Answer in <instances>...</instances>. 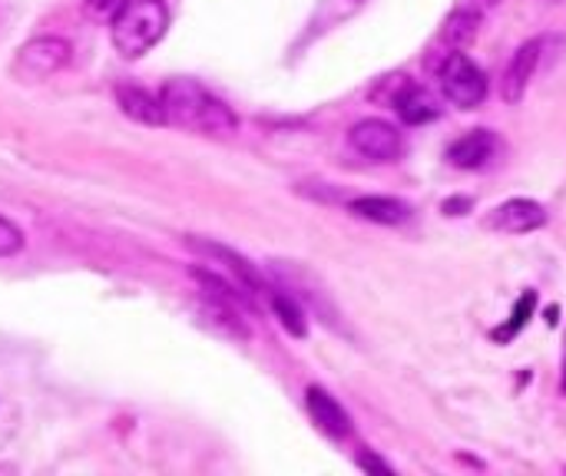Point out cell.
Wrapping results in <instances>:
<instances>
[{"label": "cell", "mask_w": 566, "mask_h": 476, "mask_svg": "<svg viewBox=\"0 0 566 476\" xmlns=\"http://www.w3.org/2000/svg\"><path fill=\"white\" fill-rule=\"evenodd\" d=\"M159 99H163L166 126L192 129V133H202V136H216V139L235 136V129H239L235 113L216 93H209L196 80H182L179 76V80L163 83Z\"/></svg>", "instance_id": "1"}, {"label": "cell", "mask_w": 566, "mask_h": 476, "mask_svg": "<svg viewBox=\"0 0 566 476\" xmlns=\"http://www.w3.org/2000/svg\"><path fill=\"white\" fill-rule=\"evenodd\" d=\"M169 27V10L163 0H126L109 20V40L119 56L136 60L149 53Z\"/></svg>", "instance_id": "2"}, {"label": "cell", "mask_w": 566, "mask_h": 476, "mask_svg": "<svg viewBox=\"0 0 566 476\" xmlns=\"http://www.w3.org/2000/svg\"><path fill=\"white\" fill-rule=\"evenodd\" d=\"M66 63H70V43L63 36H33L17 50L10 63V76L20 83H43L56 76Z\"/></svg>", "instance_id": "3"}, {"label": "cell", "mask_w": 566, "mask_h": 476, "mask_svg": "<svg viewBox=\"0 0 566 476\" xmlns=\"http://www.w3.org/2000/svg\"><path fill=\"white\" fill-rule=\"evenodd\" d=\"M272 275L282 288H289L302 305H308L325 325H332L335 331H345L342 325V311L335 308L328 288L305 268V265H289V262H272Z\"/></svg>", "instance_id": "4"}, {"label": "cell", "mask_w": 566, "mask_h": 476, "mask_svg": "<svg viewBox=\"0 0 566 476\" xmlns=\"http://www.w3.org/2000/svg\"><path fill=\"white\" fill-rule=\"evenodd\" d=\"M438 80H441V93L461 109H478L488 99V73L468 53H454L438 70Z\"/></svg>", "instance_id": "5"}, {"label": "cell", "mask_w": 566, "mask_h": 476, "mask_svg": "<svg viewBox=\"0 0 566 476\" xmlns=\"http://www.w3.org/2000/svg\"><path fill=\"white\" fill-rule=\"evenodd\" d=\"M557 43V36L544 33V36H534L527 43L517 46V53L511 56L507 70H504V80H501V96L504 103L517 106L524 96H527V86L531 80L544 70V60L551 56V46Z\"/></svg>", "instance_id": "6"}, {"label": "cell", "mask_w": 566, "mask_h": 476, "mask_svg": "<svg viewBox=\"0 0 566 476\" xmlns=\"http://www.w3.org/2000/svg\"><path fill=\"white\" fill-rule=\"evenodd\" d=\"M478 27H481V13L464 10V7H454V10L444 17V23H441L438 36L431 40L428 56H424V66H428L431 73H438V70H441L454 53H464V50L474 43Z\"/></svg>", "instance_id": "7"}, {"label": "cell", "mask_w": 566, "mask_h": 476, "mask_svg": "<svg viewBox=\"0 0 566 476\" xmlns=\"http://www.w3.org/2000/svg\"><path fill=\"white\" fill-rule=\"evenodd\" d=\"M348 142H352V149H355L358 156H365V159H371V162H395V159L401 156V146H405L401 133H398L391 123L375 119V116L358 119V123L348 129Z\"/></svg>", "instance_id": "8"}, {"label": "cell", "mask_w": 566, "mask_h": 476, "mask_svg": "<svg viewBox=\"0 0 566 476\" xmlns=\"http://www.w3.org/2000/svg\"><path fill=\"white\" fill-rule=\"evenodd\" d=\"M385 99L391 103V109H395V113L401 116V123H408V126H424V123H431V119L441 116V99H438L428 86H421V83H415V80L395 76L391 89H385Z\"/></svg>", "instance_id": "9"}, {"label": "cell", "mask_w": 566, "mask_h": 476, "mask_svg": "<svg viewBox=\"0 0 566 476\" xmlns=\"http://www.w3.org/2000/svg\"><path fill=\"white\" fill-rule=\"evenodd\" d=\"M186 245L192 248V252H199V255H206V258H212V262H219V265H226V272L252 295V298H259V295H265L269 292V282L259 275V268L249 262V258H242L235 248H229V245H219V242H206V239H196V235H189L186 239Z\"/></svg>", "instance_id": "10"}, {"label": "cell", "mask_w": 566, "mask_h": 476, "mask_svg": "<svg viewBox=\"0 0 566 476\" xmlns=\"http://www.w3.org/2000/svg\"><path fill=\"white\" fill-rule=\"evenodd\" d=\"M547 225V209L534 199H511L488 215V229L501 235H527Z\"/></svg>", "instance_id": "11"}, {"label": "cell", "mask_w": 566, "mask_h": 476, "mask_svg": "<svg viewBox=\"0 0 566 476\" xmlns=\"http://www.w3.org/2000/svg\"><path fill=\"white\" fill-rule=\"evenodd\" d=\"M501 139L494 129H471L448 146V162L454 169H484L497 159Z\"/></svg>", "instance_id": "12"}, {"label": "cell", "mask_w": 566, "mask_h": 476, "mask_svg": "<svg viewBox=\"0 0 566 476\" xmlns=\"http://www.w3.org/2000/svg\"><path fill=\"white\" fill-rule=\"evenodd\" d=\"M305 408H308L312 424H315L325 437H332V441H345V437L352 434V421H348L345 408H342V404H338L325 388L312 384V388L305 391Z\"/></svg>", "instance_id": "13"}, {"label": "cell", "mask_w": 566, "mask_h": 476, "mask_svg": "<svg viewBox=\"0 0 566 476\" xmlns=\"http://www.w3.org/2000/svg\"><path fill=\"white\" fill-rule=\"evenodd\" d=\"M348 212L365 222H375V225H405L415 209L395 195H361V199L348 202Z\"/></svg>", "instance_id": "14"}, {"label": "cell", "mask_w": 566, "mask_h": 476, "mask_svg": "<svg viewBox=\"0 0 566 476\" xmlns=\"http://www.w3.org/2000/svg\"><path fill=\"white\" fill-rule=\"evenodd\" d=\"M116 103H119V109L129 119H136L143 126H166L163 99L153 89H143V86H116Z\"/></svg>", "instance_id": "15"}, {"label": "cell", "mask_w": 566, "mask_h": 476, "mask_svg": "<svg viewBox=\"0 0 566 476\" xmlns=\"http://www.w3.org/2000/svg\"><path fill=\"white\" fill-rule=\"evenodd\" d=\"M269 305H272V311H275V318H279V325L292 335V338H305L308 335V321H305V305L289 292V288H282L279 282L275 285H269Z\"/></svg>", "instance_id": "16"}, {"label": "cell", "mask_w": 566, "mask_h": 476, "mask_svg": "<svg viewBox=\"0 0 566 476\" xmlns=\"http://www.w3.org/2000/svg\"><path fill=\"white\" fill-rule=\"evenodd\" d=\"M534 311H537V295H534V292H524V295H521V302L514 305L511 318H507L501 328H494V331H491V338H494L497 345H507L511 338H517V335L527 328V321L534 318Z\"/></svg>", "instance_id": "17"}, {"label": "cell", "mask_w": 566, "mask_h": 476, "mask_svg": "<svg viewBox=\"0 0 566 476\" xmlns=\"http://www.w3.org/2000/svg\"><path fill=\"white\" fill-rule=\"evenodd\" d=\"M361 7H365V0H322V7H318L312 27H315V30H332L335 23L352 20Z\"/></svg>", "instance_id": "18"}, {"label": "cell", "mask_w": 566, "mask_h": 476, "mask_svg": "<svg viewBox=\"0 0 566 476\" xmlns=\"http://www.w3.org/2000/svg\"><path fill=\"white\" fill-rule=\"evenodd\" d=\"M20 248H23V232H20L10 219L0 215V258L17 255Z\"/></svg>", "instance_id": "19"}, {"label": "cell", "mask_w": 566, "mask_h": 476, "mask_svg": "<svg viewBox=\"0 0 566 476\" xmlns=\"http://www.w3.org/2000/svg\"><path fill=\"white\" fill-rule=\"evenodd\" d=\"M126 0H83V13L90 17V20H113L116 13H119V7H123Z\"/></svg>", "instance_id": "20"}, {"label": "cell", "mask_w": 566, "mask_h": 476, "mask_svg": "<svg viewBox=\"0 0 566 476\" xmlns=\"http://www.w3.org/2000/svg\"><path fill=\"white\" fill-rule=\"evenodd\" d=\"M358 467H361V470H368V474H395V467H391V464L378 461V457H375V454H368V451H361V454H358Z\"/></svg>", "instance_id": "21"}, {"label": "cell", "mask_w": 566, "mask_h": 476, "mask_svg": "<svg viewBox=\"0 0 566 476\" xmlns=\"http://www.w3.org/2000/svg\"><path fill=\"white\" fill-rule=\"evenodd\" d=\"M471 205H474V199H468V195H461V199H448V202H444V215H468V212H471Z\"/></svg>", "instance_id": "22"}, {"label": "cell", "mask_w": 566, "mask_h": 476, "mask_svg": "<svg viewBox=\"0 0 566 476\" xmlns=\"http://www.w3.org/2000/svg\"><path fill=\"white\" fill-rule=\"evenodd\" d=\"M497 3H501V0H458L454 7H464V10H474V13H481V17H484V13H488V10H494Z\"/></svg>", "instance_id": "23"}, {"label": "cell", "mask_w": 566, "mask_h": 476, "mask_svg": "<svg viewBox=\"0 0 566 476\" xmlns=\"http://www.w3.org/2000/svg\"><path fill=\"white\" fill-rule=\"evenodd\" d=\"M564 391H566V338H564Z\"/></svg>", "instance_id": "24"}]
</instances>
